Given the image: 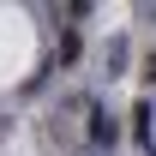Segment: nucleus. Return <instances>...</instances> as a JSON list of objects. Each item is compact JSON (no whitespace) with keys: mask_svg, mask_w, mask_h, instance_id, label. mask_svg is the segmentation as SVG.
<instances>
[{"mask_svg":"<svg viewBox=\"0 0 156 156\" xmlns=\"http://www.w3.org/2000/svg\"><path fill=\"white\" fill-rule=\"evenodd\" d=\"M84 120H90V126H84V144H90V150H114V144H120V126H114L108 108L84 102Z\"/></svg>","mask_w":156,"mask_h":156,"instance_id":"f257e3e1","label":"nucleus"},{"mask_svg":"<svg viewBox=\"0 0 156 156\" xmlns=\"http://www.w3.org/2000/svg\"><path fill=\"white\" fill-rule=\"evenodd\" d=\"M150 114H156V102H150V96H138V102H132V114H126V120H132V144H138L144 156H156V138H150Z\"/></svg>","mask_w":156,"mask_h":156,"instance_id":"f03ea898","label":"nucleus"},{"mask_svg":"<svg viewBox=\"0 0 156 156\" xmlns=\"http://www.w3.org/2000/svg\"><path fill=\"white\" fill-rule=\"evenodd\" d=\"M102 66H108V78H120V66H126V42H108V48H102Z\"/></svg>","mask_w":156,"mask_h":156,"instance_id":"7ed1b4c3","label":"nucleus"},{"mask_svg":"<svg viewBox=\"0 0 156 156\" xmlns=\"http://www.w3.org/2000/svg\"><path fill=\"white\" fill-rule=\"evenodd\" d=\"M78 48H84V42H78V30H66V36H60V66H72Z\"/></svg>","mask_w":156,"mask_h":156,"instance_id":"20e7f679","label":"nucleus"},{"mask_svg":"<svg viewBox=\"0 0 156 156\" xmlns=\"http://www.w3.org/2000/svg\"><path fill=\"white\" fill-rule=\"evenodd\" d=\"M138 78H144V84H150V90H156V48H150V54H144V66H138Z\"/></svg>","mask_w":156,"mask_h":156,"instance_id":"39448f33","label":"nucleus"}]
</instances>
